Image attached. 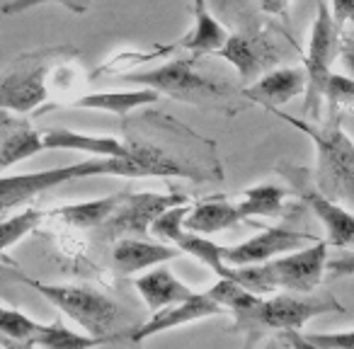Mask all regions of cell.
<instances>
[{
  "label": "cell",
  "mask_w": 354,
  "mask_h": 349,
  "mask_svg": "<svg viewBox=\"0 0 354 349\" xmlns=\"http://www.w3.org/2000/svg\"><path fill=\"white\" fill-rule=\"evenodd\" d=\"M286 124L304 131L315 143L313 182L320 192L342 207L354 209V143L342 131V119L335 114L325 126L301 122L289 114H279Z\"/></svg>",
  "instance_id": "cell-1"
},
{
  "label": "cell",
  "mask_w": 354,
  "mask_h": 349,
  "mask_svg": "<svg viewBox=\"0 0 354 349\" xmlns=\"http://www.w3.org/2000/svg\"><path fill=\"white\" fill-rule=\"evenodd\" d=\"M328 265V243L315 240L284 257L250 267H231V279L252 294H270L274 289L289 294H310L323 281Z\"/></svg>",
  "instance_id": "cell-2"
},
{
  "label": "cell",
  "mask_w": 354,
  "mask_h": 349,
  "mask_svg": "<svg viewBox=\"0 0 354 349\" xmlns=\"http://www.w3.org/2000/svg\"><path fill=\"white\" fill-rule=\"evenodd\" d=\"M73 46H44L15 56L0 73V109L30 114L49 97V80L59 66L75 59Z\"/></svg>",
  "instance_id": "cell-3"
},
{
  "label": "cell",
  "mask_w": 354,
  "mask_h": 349,
  "mask_svg": "<svg viewBox=\"0 0 354 349\" xmlns=\"http://www.w3.org/2000/svg\"><path fill=\"white\" fill-rule=\"evenodd\" d=\"M93 175H119V178H141L138 167L131 160L119 158H88L73 165L54 167L41 172H25V175H3L0 178V211L15 209L49 189L66 185L71 180L93 178Z\"/></svg>",
  "instance_id": "cell-4"
},
{
  "label": "cell",
  "mask_w": 354,
  "mask_h": 349,
  "mask_svg": "<svg viewBox=\"0 0 354 349\" xmlns=\"http://www.w3.org/2000/svg\"><path fill=\"white\" fill-rule=\"evenodd\" d=\"M22 281L27 286H32L35 291H39L51 305L64 310L88 334H95V337H119L112 330L117 328L122 308L109 296H104L102 291L75 284H46V281L27 279V276Z\"/></svg>",
  "instance_id": "cell-5"
},
{
  "label": "cell",
  "mask_w": 354,
  "mask_h": 349,
  "mask_svg": "<svg viewBox=\"0 0 354 349\" xmlns=\"http://www.w3.org/2000/svg\"><path fill=\"white\" fill-rule=\"evenodd\" d=\"M342 313L344 305L333 296H308V294H274L262 301L233 323V330L243 332H260V330H281V332H299L308 320L323 313Z\"/></svg>",
  "instance_id": "cell-6"
},
{
  "label": "cell",
  "mask_w": 354,
  "mask_h": 349,
  "mask_svg": "<svg viewBox=\"0 0 354 349\" xmlns=\"http://www.w3.org/2000/svg\"><path fill=\"white\" fill-rule=\"evenodd\" d=\"M339 54V27L335 25L333 12L323 0L318 3V17L313 22L308 41V56H306V102L304 112L310 122L320 119L325 88L333 78V64Z\"/></svg>",
  "instance_id": "cell-7"
},
{
  "label": "cell",
  "mask_w": 354,
  "mask_h": 349,
  "mask_svg": "<svg viewBox=\"0 0 354 349\" xmlns=\"http://www.w3.org/2000/svg\"><path fill=\"white\" fill-rule=\"evenodd\" d=\"M124 80L138 85V88H151L158 95H170L172 100H180V102H202V100L223 97L228 93V85L197 73L192 56L175 59L151 70H136V73H129Z\"/></svg>",
  "instance_id": "cell-8"
},
{
  "label": "cell",
  "mask_w": 354,
  "mask_h": 349,
  "mask_svg": "<svg viewBox=\"0 0 354 349\" xmlns=\"http://www.w3.org/2000/svg\"><path fill=\"white\" fill-rule=\"evenodd\" d=\"M279 172L291 182L294 192L304 199L310 207V211L320 218L325 233H328V247H349L354 245V214H349L342 204L328 199L313 182V175H310L306 167H291L281 165Z\"/></svg>",
  "instance_id": "cell-9"
},
{
  "label": "cell",
  "mask_w": 354,
  "mask_h": 349,
  "mask_svg": "<svg viewBox=\"0 0 354 349\" xmlns=\"http://www.w3.org/2000/svg\"><path fill=\"white\" fill-rule=\"evenodd\" d=\"M189 204L187 194H156V192H138L127 194L119 209L100 226L107 240H119L122 236H146L156 218H160L167 209Z\"/></svg>",
  "instance_id": "cell-10"
},
{
  "label": "cell",
  "mask_w": 354,
  "mask_h": 349,
  "mask_svg": "<svg viewBox=\"0 0 354 349\" xmlns=\"http://www.w3.org/2000/svg\"><path fill=\"white\" fill-rule=\"evenodd\" d=\"M315 240L318 238H313L310 233H296L289 228H265L250 240H243L241 245L223 247V262L228 267L265 265V262L279 257L281 252H296Z\"/></svg>",
  "instance_id": "cell-11"
},
{
  "label": "cell",
  "mask_w": 354,
  "mask_h": 349,
  "mask_svg": "<svg viewBox=\"0 0 354 349\" xmlns=\"http://www.w3.org/2000/svg\"><path fill=\"white\" fill-rule=\"evenodd\" d=\"M221 313H226V310H223L221 305L204 291V294H194L192 299L183 301V303L167 305V308L153 313L151 320L143 323L141 328L129 330L127 337L133 339V342H143V339L153 337V334L162 332V330H172V328H180V325L197 323V320L212 318V315H221Z\"/></svg>",
  "instance_id": "cell-12"
},
{
  "label": "cell",
  "mask_w": 354,
  "mask_h": 349,
  "mask_svg": "<svg viewBox=\"0 0 354 349\" xmlns=\"http://www.w3.org/2000/svg\"><path fill=\"white\" fill-rule=\"evenodd\" d=\"M218 56L226 59L243 80H255L277 61V49L265 37L243 32V35H228L226 44L218 49Z\"/></svg>",
  "instance_id": "cell-13"
},
{
  "label": "cell",
  "mask_w": 354,
  "mask_h": 349,
  "mask_svg": "<svg viewBox=\"0 0 354 349\" xmlns=\"http://www.w3.org/2000/svg\"><path fill=\"white\" fill-rule=\"evenodd\" d=\"M46 151L44 136L22 114L0 109V170Z\"/></svg>",
  "instance_id": "cell-14"
},
{
  "label": "cell",
  "mask_w": 354,
  "mask_h": 349,
  "mask_svg": "<svg viewBox=\"0 0 354 349\" xmlns=\"http://www.w3.org/2000/svg\"><path fill=\"white\" fill-rule=\"evenodd\" d=\"M183 252L175 245H160V243H148L141 238H119L112 247V265L119 274L129 276L143 270H153L158 265L175 260Z\"/></svg>",
  "instance_id": "cell-15"
},
{
  "label": "cell",
  "mask_w": 354,
  "mask_h": 349,
  "mask_svg": "<svg viewBox=\"0 0 354 349\" xmlns=\"http://www.w3.org/2000/svg\"><path fill=\"white\" fill-rule=\"evenodd\" d=\"M306 93V70L304 68H277L260 75V80L243 90V97L250 102L265 104L274 112L277 107L286 104L291 97Z\"/></svg>",
  "instance_id": "cell-16"
},
{
  "label": "cell",
  "mask_w": 354,
  "mask_h": 349,
  "mask_svg": "<svg viewBox=\"0 0 354 349\" xmlns=\"http://www.w3.org/2000/svg\"><path fill=\"white\" fill-rule=\"evenodd\" d=\"M44 136L46 151H80L93 158H119L131 160V146L114 136H93V133L71 131V129H49Z\"/></svg>",
  "instance_id": "cell-17"
},
{
  "label": "cell",
  "mask_w": 354,
  "mask_h": 349,
  "mask_svg": "<svg viewBox=\"0 0 354 349\" xmlns=\"http://www.w3.org/2000/svg\"><path fill=\"white\" fill-rule=\"evenodd\" d=\"M133 286L138 289L141 299L146 301L151 315L162 308H167V305L183 303V301L192 299V296L197 294V291H192L187 284H183V281L177 279V276L162 265L153 267L151 272L141 274L136 281H133Z\"/></svg>",
  "instance_id": "cell-18"
},
{
  "label": "cell",
  "mask_w": 354,
  "mask_h": 349,
  "mask_svg": "<svg viewBox=\"0 0 354 349\" xmlns=\"http://www.w3.org/2000/svg\"><path fill=\"white\" fill-rule=\"evenodd\" d=\"M192 15H194V27L185 35L183 46L192 54V59L218 54V49L228 39L226 27L209 12L207 0H192Z\"/></svg>",
  "instance_id": "cell-19"
},
{
  "label": "cell",
  "mask_w": 354,
  "mask_h": 349,
  "mask_svg": "<svg viewBox=\"0 0 354 349\" xmlns=\"http://www.w3.org/2000/svg\"><path fill=\"white\" fill-rule=\"evenodd\" d=\"M241 221L243 216L238 204H231L221 197L194 204L187 216H185L183 228L189 233H199V236H212V233L228 231V228L238 226Z\"/></svg>",
  "instance_id": "cell-20"
},
{
  "label": "cell",
  "mask_w": 354,
  "mask_h": 349,
  "mask_svg": "<svg viewBox=\"0 0 354 349\" xmlns=\"http://www.w3.org/2000/svg\"><path fill=\"white\" fill-rule=\"evenodd\" d=\"M160 95L151 88H136V90H122V93H90V95H80L78 100H73V107L78 109H97V112H107V114H117L124 117L131 109L143 107V104H153L158 102Z\"/></svg>",
  "instance_id": "cell-21"
},
{
  "label": "cell",
  "mask_w": 354,
  "mask_h": 349,
  "mask_svg": "<svg viewBox=\"0 0 354 349\" xmlns=\"http://www.w3.org/2000/svg\"><path fill=\"white\" fill-rule=\"evenodd\" d=\"M129 192H114L109 197L90 199V202L80 204H64V207L54 209L49 214H56L61 221H66L73 228H100L114 211L119 209V204L127 199Z\"/></svg>",
  "instance_id": "cell-22"
},
{
  "label": "cell",
  "mask_w": 354,
  "mask_h": 349,
  "mask_svg": "<svg viewBox=\"0 0 354 349\" xmlns=\"http://www.w3.org/2000/svg\"><path fill=\"white\" fill-rule=\"evenodd\" d=\"M286 189L279 185H257V187L245 189V197L243 202H238L241 209L243 221L252 216H279L284 211V199H286Z\"/></svg>",
  "instance_id": "cell-23"
},
{
  "label": "cell",
  "mask_w": 354,
  "mask_h": 349,
  "mask_svg": "<svg viewBox=\"0 0 354 349\" xmlns=\"http://www.w3.org/2000/svg\"><path fill=\"white\" fill-rule=\"evenodd\" d=\"M44 330H46L44 323H37V320L27 318L20 310L8 308V305L0 303V337L6 339V342L37 347Z\"/></svg>",
  "instance_id": "cell-24"
},
{
  "label": "cell",
  "mask_w": 354,
  "mask_h": 349,
  "mask_svg": "<svg viewBox=\"0 0 354 349\" xmlns=\"http://www.w3.org/2000/svg\"><path fill=\"white\" fill-rule=\"evenodd\" d=\"M207 294L221 305L223 310L233 313V318H243L245 313H250L257 303L262 301L260 294H252L245 286H241L233 279H218L212 289H207Z\"/></svg>",
  "instance_id": "cell-25"
},
{
  "label": "cell",
  "mask_w": 354,
  "mask_h": 349,
  "mask_svg": "<svg viewBox=\"0 0 354 349\" xmlns=\"http://www.w3.org/2000/svg\"><path fill=\"white\" fill-rule=\"evenodd\" d=\"M44 216H46L44 211L27 209V211L15 214V216H10V218H3V221H0V257H3L6 250H10L12 245H17L22 238L35 233Z\"/></svg>",
  "instance_id": "cell-26"
},
{
  "label": "cell",
  "mask_w": 354,
  "mask_h": 349,
  "mask_svg": "<svg viewBox=\"0 0 354 349\" xmlns=\"http://www.w3.org/2000/svg\"><path fill=\"white\" fill-rule=\"evenodd\" d=\"M301 342L308 349H354V330L344 332H306Z\"/></svg>",
  "instance_id": "cell-27"
},
{
  "label": "cell",
  "mask_w": 354,
  "mask_h": 349,
  "mask_svg": "<svg viewBox=\"0 0 354 349\" xmlns=\"http://www.w3.org/2000/svg\"><path fill=\"white\" fill-rule=\"evenodd\" d=\"M49 3L64 6L66 10L75 12V15H83L90 8V0H10V3H6V6L0 8V12H3V15H15V12H25V10H32V8L49 6Z\"/></svg>",
  "instance_id": "cell-28"
},
{
  "label": "cell",
  "mask_w": 354,
  "mask_h": 349,
  "mask_svg": "<svg viewBox=\"0 0 354 349\" xmlns=\"http://www.w3.org/2000/svg\"><path fill=\"white\" fill-rule=\"evenodd\" d=\"M325 272H330L333 276H354V252L339 255V257H335V260H328Z\"/></svg>",
  "instance_id": "cell-29"
},
{
  "label": "cell",
  "mask_w": 354,
  "mask_h": 349,
  "mask_svg": "<svg viewBox=\"0 0 354 349\" xmlns=\"http://www.w3.org/2000/svg\"><path fill=\"white\" fill-rule=\"evenodd\" d=\"M333 20L337 27H342L344 22L354 25V0H333Z\"/></svg>",
  "instance_id": "cell-30"
},
{
  "label": "cell",
  "mask_w": 354,
  "mask_h": 349,
  "mask_svg": "<svg viewBox=\"0 0 354 349\" xmlns=\"http://www.w3.org/2000/svg\"><path fill=\"white\" fill-rule=\"evenodd\" d=\"M289 3L291 0H260V8L267 12V15L286 17V12H289Z\"/></svg>",
  "instance_id": "cell-31"
}]
</instances>
